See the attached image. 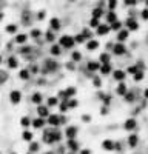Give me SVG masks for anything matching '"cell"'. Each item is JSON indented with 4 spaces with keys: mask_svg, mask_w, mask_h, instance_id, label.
<instances>
[{
    "mask_svg": "<svg viewBox=\"0 0 148 154\" xmlns=\"http://www.w3.org/2000/svg\"><path fill=\"white\" fill-rule=\"evenodd\" d=\"M0 62H2V56H0Z\"/></svg>",
    "mask_w": 148,
    "mask_h": 154,
    "instance_id": "obj_60",
    "label": "cell"
},
{
    "mask_svg": "<svg viewBox=\"0 0 148 154\" xmlns=\"http://www.w3.org/2000/svg\"><path fill=\"white\" fill-rule=\"evenodd\" d=\"M0 154H2V153H0Z\"/></svg>",
    "mask_w": 148,
    "mask_h": 154,
    "instance_id": "obj_63",
    "label": "cell"
},
{
    "mask_svg": "<svg viewBox=\"0 0 148 154\" xmlns=\"http://www.w3.org/2000/svg\"><path fill=\"white\" fill-rule=\"evenodd\" d=\"M127 26H128V29H131V31L139 29V25H137V22H136L134 19H128V20H127Z\"/></svg>",
    "mask_w": 148,
    "mask_h": 154,
    "instance_id": "obj_10",
    "label": "cell"
},
{
    "mask_svg": "<svg viewBox=\"0 0 148 154\" xmlns=\"http://www.w3.org/2000/svg\"><path fill=\"white\" fill-rule=\"evenodd\" d=\"M83 40H85V39H83V37H82V34H79V36H76L74 42H79V43H80V42H83Z\"/></svg>",
    "mask_w": 148,
    "mask_h": 154,
    "instance_id": "obj_53",
    "label": "cell"
},
{
    "mask_svg": "<svg viewBox=\"0 0 148 154\" xmlns=\"http://www.w3.org/2000/svg\"><path fill=\"white\" fill-rule=\"evenodd\" d=\"M33 137H34V134L31 133V131H23V134H22V139L26 140V142H31Z\"/></svg>",
    "mask_w": 148,
    "mask_h": 154,
    "instance_id": "obj_19",
    "label": "cell"
},
{
    "mask_svg": "<svg viewBox=\"0 0 148 154\" xmlns=\"http://www.w3.org/2000/svg\"><path fill=\"white\" fill-rule=\"evenodd\" d=\"M28 71H29V73H31V71H33V73H37V71H39V66H36V65H34L33 68H31V69H28Z\"/></svg>",
    "mask_w": 148,
    "mask_h": 154,
    "instance_id": "obj_55",
    "label": "cell"
},
{
    "mask_svg": "<svg viewBox=\"0 0 148 154\" xmlns=\"http://www.w3.org/2000/svg\"><path fill=\"white\" fill-rule=\"evenodd\" d=\"M68 148L73 149V151H76V149H79V143L74 140V139H70V142H68Z\"/></svg>",
    "mask_w": 148,
    "mask_h": 154,
    "instance_id": "obj_25",
    "label": "cell"
},
{
    "mask_svg": "<svg viewBox=\"0 0 148 154\" xmlns=\"http://www.w3.org/2000/svg\"><path fill=\"white\" fill-rule=\"evenodd\" d=\"M107 20L110 22V23H114V22L117 20V16H116V13H114V11H110V13H108Z\"/></svg>",
    "mask_w": 148,
    "mask_h": 154,
    "instance_id": "obj_24",
    "label": "cell"
},
{
    "mask_svg": "<svg viewBox=\"0 0 148 154\" xmlns=\"http://www.w3.org/2000/svg\"><path fill=\"white\" fill-rule=\"evenodd\" d=\"M127 37H128V29H122V31H119V34H117V40L123 42V40H127Z\"/></svg>",
    "mask_w": 148,
    "mask_h": 154,
    "instance_id": "obj_15",
    "label": "cell"
},
{
    "mask_svg": "<svg viewBox=\"0 0 148 154\" xmlns=\"http://www.w3.org/2000/svg\"><path fill=\"white\" fill-rule=\"evenodd\" d=\"M133 77H134L136 82H139V80H142V79H143V73H142V71H137V73H136Z\"/></svg>",
    "mask_w": 148,
    "mask_h": 154,
    "instance_id": "obj_40",
    "label": "cell"
},
{
    "mask_svg": "<svg viewBox=\"0 0 148 154\" xmlns=\"http://www.w3.org/2000/svg\"><path fill=\"white\" fill-rule=\"evenodd\" d=\"M46 123H49L51 126H57V125H60V123H59V116H56V114H49V116H48Z\"/></svg>",
    "mask_w": 148,
    "mask_h": 154,
    "instance_id": "obj_6",
    "label": "cell"
},
{
    "mask_svg": "<svg viewBox=\"0 0 148 154\" xmlns=\"http://www.w3.org/2000/svg\"><path fill=\"white\" fill-rule=\"evenodd\" d=\"M6 32H9V34H16V32H17V25H8V26H6Z\"/></svg>",
    "mask_w": 148,
    "mask_h": 154,
    "instance_id": "obj_35",
    "label": "cell"
},
{
    "mask_svg": "<svg viewBox=\"0 0 148 154\" xmlns=\"http://www.w3.org/2000/svg\"><path fill=\"white\" fill-rule=\"evenodd\" d=\"M117 94H119V96L127 94V86H125V83H120L119 86H117Z\"/></svg>",
    "mask_w": 148,
    "mask_h": 154,
    "instance_id": "obj_29",
    "label": "cell"
},
{
    "mask_svg": "<svg viewBox=\"0 0 148 154\" xmlns=\"http://www.w3.org/2000/svg\"><path fill=\"white\" fill-rule=\"evenodd\" d=\"M76 93H77V89H76L74 86H70L68 89H65V94H66V97H73V96H76Z\"/></svg>",
    "mask_w": 148,
    "mask_h": 154,
    "instance_id": "obj_31",
    "label": "cell"
},
{
    "mask_svg": "<svg viewBox=\"0 0 148 154\" xmlns=\"http://www.w3.org/2000/svg\"><path fill=\"white\" fill-rule=\"evenodd\" d=\"M137 71H139V68H137V66H130V68L127 69V73H130V74H133V76H134V74L137 73Z\"/></svg>",
    "mask_w": 148,
    "mask_h": 154,
    "instance_id": "obj_45",
    "label": "cell"
},
{
    "mask_svg": "<svg viewBox=\"0 0 148 154\" xmlns=\"http://www.w3.org/2000/svg\"><path fill=\"white\" fill-rule=\"evenodd\" d=\"M100 62L104 63V65H107V63H110V56L108 54H100Z\"/></svg>",
    "mask_w": 148,
    "mask_h": 154,
    "instance_id": "obj_38",
    "label": "cell"
},
{
    "mask_svg": "<svg viewBox=\"0 0 148 154\" xmlns=\"http://www.w3.org/2000/svg\"><path fill=\"white\" fill-rule=\"evenodd\" d=\"M46 40H48V42H54V34H52L51 31L46 32Z\"/></svg>",
    "mask_w": 148,
    "mask_h": 154,
    "instance_id": "obj_48",
    "label": "cell"
},
{
    "mask_svg": "<svg viewBox=\"0 0 148 154\" xmlns=\"http://www.w3.org/2000/svg\"><path fill=\"white\" fill-rule=\"evenodd\" d=\"M143 96H145V97H147V99H148V88L145 89V91H143Z\"/></svg>",
    "mask_w": 148,
    "mask_h": 154,
    "instance_id": "obj_58",
    "label": "cell"
},
{
    "mask_svg": "<svg viewBox=\"0 0 148 154\" xmlns=\"http://www.w3.org/2000/svg\"><path fill=\"white\" fill-rule=\"evenodd\" d=\"M11 154H16V153H11Z\"/></svg>",
    "mask_w": 148,
    "mask_h": 154,
    "instance_id": "obj_61",
    "label": "cell"
},
{
    "mask_svg": "<svg viewBox=\"0 0 148 154\" xmlns=\"http://www.w3.org/2000/svg\"><path fill=\"white\" fill-rule=\"evenodd\" d=\"M113 76H114V79H116V80H123V79H125V76H127V73H123V71L117 69V71H114V74H113Z\"/></svg>",
    "mask_w": 148,
    "mask_h": 154,
    "instance_id": "obj_17",
    "label": "cell"
},
{
    "mask_svg": "<svg viewBox=\"0 0 148 154\" xmlns=\"http://www.w3.org/2000/svg\"><path fill=\"white\" fill-rule=\"evenodd\" d=\"M108 6H110V9H114L116 6H117V3H116V2H111V3H110V5H108Z\"/></svg>",
    "mask_w": 148,
    "mask_h": 154,
    "instance_id": "obj_54",
    "label": "cell"
},
{
    "mask_svg": "<svg viewBox=\"0 0 148 154\" xmlns=\"http://www.w3.org/2000/svg\"><path fill=\"white\" fill-rule=\"evenodd\" d=\"M37 17H39V20H42V19L45 17V11H40V13H39V16H37Z\"/></svg>",
    "mask_w": 148,
    "mask_h": 154,
    "instance_id": "obj_56",
    "label": "cell"
},
{
    "mask_svg": "<svg viewBox=\"0 0 148 154\" xmlns=\"http://www.w3.org/2000/svg\"><path fill=\"white\" fill-rule=\"evenodd\" d=\"M28 154H29V153H28Z\"/></svg>",
    "mask_w": 148,
    "mask_h": 154,
    "instance_id": "obj_64",
    "label": "cell"
},
{
    "mask_svg": "<svg viewBox=\"0 0 148 154\" xmlns=\"http://www.w3.org/2000/svg\"><path fill=\"white\" fill-rule=\"evenodd\" d=\"M8 73L6 71H3V69H0V85H3L6 80H8Z\"/></svg>",
    "mask_w": 148,
    "mask_h": 154,
    "instance_id": "obj_22",
    "label": "cell"
},
{
    "mask_svg": "<svg viewBox=\"0 0 148 154\" xmlns=\"http://www.w3.org/2000/svg\"><path fill=\"white\" fill-rule=\"evenodd\" d=\"M31 37H34V39H37V37H40L42 36V31L39 28H34V29H31V34H29Z\"/></svg>",
    "mask_w": 148,
    "mask_h": 154,
    "instance_id": "obj_36",
    "label": "cell"
},
{
    "mask_svg": "<svg viewBox=\"0 0 148 154\" xmlns=\"http://www.w3.org/2000/svg\"><path fill=\"white\" fill-rule=\"evenodd\" d=\"M86 48H88L90 51H94L96 48H99V42L97 40H90V42L86 43Z\"/></svg>",
    "mask_w": 148,
    "mask_h": 154,
    "instance_id": "obj_18",
    "label": "cell"
},
{
    "mask_svg": "<svg viewBox=\"0 0 148 154\" xmlns=\"http://www.w3.org/2000/svg\"><path fill=\"white\" fill-rule=\"evenodd\" d=\"M82 37H83V39H91V32H90V29H83Z\"/></svg>",
    "mask_w": 148,
    "mask_h": 154,
    "instance_id": "obj_47",
    "label": "cell"
},
{
    "mask_svg": "<svg viewBox=\"0 0 148 154\" xmlns=\"http://www.w3.org/2000/svg\"><path fill=\"white\" fill-rule=\"evenodd\" d=\"M39 143H37V142H31V145H29V154L31 153H36V151H39Z\"/></svg>",
    "mask_w": 148,
    "mask_h": 154,
    "instance_id": "obj_33",
    "label": "cell"
},
{
    "mask_svg": "<svg viewBox=\"0 0 148 154\" xmlns=\"http://www.w3.org/2000/svg\"><path fill=\"white\" fill-rule=\"evenodd\" d=\"M29 76H31V73H29L28 69H20V73H19V77H20L22 80H28Z\"/></svg>",
    "mask_w": 148,
    "mask_h": 154,
    "instance_id": "obj_16",
    "label": "cell"
},
{
    "mask_svg": "<svg viewBox=\"0 0 148 154\" xmlns=\"http://www.w3.org/2000/svg\"><path fill=\"white\" fill-rule=\"evenodd\" d=\"M137 142H139L137 136H136V134H131L130 139H128V143H130V146H136V145H137Z\"/></svg>",
    "mask_w": 148,
    "mask_h": 154,
    "instance_id": "obj_27",
    "label": "cell"
},
{
    "mask_svg": "<svg viewBox=\"0 0 148 154\" xmlns=\"http://www.w3.org/2000/svg\"><path fill=\"white\" fill-rule=\"evenodd\" d=\"M123 97L127 99V102H133V100H134V94H133V93H127Z\"/></svg>",
    "mask_w": 148,
    "mask_h": 154,
    "instance_id": "obj_44",
    "label": "cell"
},
{
    "mask_svg": "<svg viewBox=\"0 0 148 154\" xmlns=\"http://www.w3.org/2000/svg\"><path fill=\"white\" fill-rule=\"evenodd\" d=\"M17 66H19V60H17L16 57H9V59H8V68L16 69Z\"/></svg>",
    "mask_w": 148,
    "mask_h": 154,
    "instance_id": "obj_12",
    "label": "cell"
},
{
    "mask_svg": "<svg viewBox=\"0 0 148 154\" xmlns=\"http://www.w3.org/2000/svg\"><path fill=\"white\" fill-rule=\"evenodd\" d=\"M31 100H33L34 103L40 105V103H42V94H40V93H34L33 97H31Z\"/></svg>",
    "mask_w": 148,
    "mask_h": 154,
    "instance_id": "obj_21",
    "label": "cell"
},
{
    "mask_svg": "<svg viewBox=\"0 0 148 154\" xmlns=\"http://www.w3.org/2000/svg\"><path fill=\"white\" fill-rule=\"evenodd\" d=\"M26 40H28V36H26V34H17V36H16V42L20 43V45L25 43Z\"/></svg>",
    "mask_w": 148,
    "mask_h": 154,
    "instance_id": "obj_23",
    "label": "cell"
},
{
    "mask_svg": "<svg viewBox=\"0 0 148 154\" xmlns=\"http://www.w3.org/2000/svg\"><path fill=\"white\" fill-rule=\"evenodd\" d=\"M142 19H143V20H148V9L142 11Z\"/></svg>",
    "mask_w": 148,
    "mask_h": 154,
    "instance_id": "obj_52",
    "label": "cell"
},
{
    "mask_svg": "<svg viewBox=\"0 0 148 154\" xmlns=\"http://www.w3.org/2000/svg\"><path fill=\"white\" fill-rule=\"evenodd\" d=\"M60 52H62V50H60L59 45H52V46H51V54L52 56H59Z\"/></svg>",
    "mask_w": 148,
    "mask_h": 154,
    "instance_id": "obj_32",
    "label": "cell"
},
{
    "mask_svg": "<svg viewBox=\"0 0 148 154\" xmlns=\"http://www.w3.org/2000/svg\"><path fill=\"white\" fill-rule=\"evenodd\" d=\"M59 42H60V46H63V48H73L74 46V39L71 36H62Z\"/></svg>",
    "mask_w": 148,
    "mask_h": 154,
    "instance_id": "obj_1",
    "label": "cell"
},
{
    "mask_svg": "<svg viewBox=\"0 0 148 154\" xmlns=\"http://www.w3.org/2000/svg\"><path fill=\"white\" fill-rule=\"evenodd\" d=\"M100 73L102 74H110L111 73V65H110V63H107V65H100Z\"/></svg>",
    "mask_w": 148,
    "mask_h": 154,
    "instance_id": "obj_20",
    "label": "cell"
},
{
    "mask_svg": "<svg viewBox=\"0 0 148 154\" xmlns=\"http://www.w3.org/2000/svg\"><path fill=\"white\" fill-rule=\"evenodd\" d=\"M37 112H39V116H40V119H43V117H48L49 116V111H48V108L46 106H40L37 108Z\"/></svg>",
    "mask_w": 148,
    "mask_h": 154,
    "instance_id": "obj_11",
    "label": "cell"
},
{
    "mask_svg": "<svg viewBox=\"0 0 148 154\" xmlns=\"http://www.w3.org/2000/svg\"><path fill=\"white\" fill-rule=\"evenodd\" d=\"M57 105V99L56 97H49L48 99V106H56Z\"/></svg>",
    "mask_w": 148,
    "mask_h": 154,
    "instance_id": "obj_41",
    "label": "cell"
},
{
    "mask_svg": "<svg viewBox=\"0 0 148 154\" xmlns=\"http://www.w3.org/2000/svg\"><path fill=\"white\" fill-rule=\"evenodd\" d=\"M49 136H51V139L54 142H59L60 139H62V134H60L59 131H52V133H49Z\"/></svg>",
    "mask_w": 148,
    "mask_h": 154,
    "instance_id": "obj_30",
    "label": "cell"
},
{
    "mask_svg": "<svg viewBox=\"0 0 148 154\" xmlns=\"http://www.w3.org/2000/svg\"><path fill=\"white\" fill-rule=\"evenodd\" d=\"M100 16H102V9L100 8H97V9L93 11V19H97V20H99V17H100Z\"/></svg>",
    "mask_w": 148,
    "mask_h": 154,
    "instance_id": "obj_39",
    "label": "cell"
},
{
    "mask_svg": "<svg viewBox=\"0 0 148 154\" xmlns=\"http://www.w3.org/2000/svg\"><path fill=\"white\" fill-rule=\"evenodd\" d=\"M45 66H46V71H45V73H52V71H56L57 69V63L54 62V60H46V62H45Z\"/></svg>",
    "mask_w": 148,
    "mask_h": 154,
    "instance_id": "obj_5",
    "label": "cell"
},
{
    "mask_svg": "<svg viewBox=\"0 0 148 154\" xmlns=\"http://www.w3.org/2000/svg\"><path fill=\"white\" fill-rule=\"evenodd\" d=\"M9 100H11V103H13V105L20 103V100H22V93L19 91V89H13V91L9 93Z\"/></svg>",
    "mask_w": 148,
    "mask_h": 154,
    "instance_id": "obj_2",
    "label": "cell"
},
{
    "mask_svg": "<svg viewBox=\"0 0 148 154\" xmlns=\"http://www.w3.org/2000/svg\"><path fill=\"white\" fill-rule=\"evenodd\" d=\"M20 52H22V54H28V52H31V46H23L20 50Z\"/></svg>",
    "mask_w": 148,
    "mask_h": 154,
    "instance_id": "obj_49",
    "label": "cell"
},
{
    "mask_svg": "<svg viewBox=\"0 0 148 154\" xmlns=\"http://www.w3.org/2000/svg\"><path fill=\"white\" fill-rule=\"evenodd\" d=\"M60 111H62V112H66V111H68V105H66V103H60Z\"/></svg>",
    "mask_w": 148,
    "mask_h": 154,
    "instance_id": "obj_50",
    "label": "cell"
},
{
    "mask_svg": "<svg viewBox=\"0 0 148 154\" xmlns=\"http://www.w3.org/2000/svg\"><path fill=\"white\" fill-rule=\"evenodd\" d=\"M46 154H51V153H46Z\"/></svg>",
    "mask_w": 148,
    "mask_h": 154,
    "instance_id": "obj_62",
    "label": "cell"
},
{
    "mask_svg": "<svg viewBox=\"0 0 148 154\" xmlns=\"http://www.w3.org/2000/svg\"><path fill=\"white\" fill-rule=\"evenodd\" d=\"M20 125L23 126V128L29 126V125H31V119H29V117H26V116H23V117L20 119Z\"/></svg>",
    "mask_w": 148,
    "mask_h": 154,
    "instance_id": "obj_26",
    "label": "cell"
},
{
    "mask_svg": "<svg viewBox=\"0 0 148 154\" xmlns=\"http://www.w3.org/2000/svg\"><path fill=\"white\" fill-rule=\"evenodd\" d=\"M65 134H66L70 139H74L76 134H77V126H68L66 131H65Z\"/></svg>",
    "mask_w": 148,
    "mask_h": 154,
    "instance_id": "obj_9",
    "label": "cell"
},
{
    "mask_svg": "<svg viewBox=\"0 0 148 154\" xmlns=\"http://www.w3.org/2000/svg\"><path fill=\"white\" fill-rule=\"evenodd\" d=\"M99 25H100V23H99L97 19H91V22H90V26H91V28H97Z\"/></svg>",
    "mask_w": 148,
    "mask_h": 154,
    "instance_id": "obj_43",
    "label": "cell"
},
{
    "mask_svg": "<svg viewBox=\"0 0 148 154\" xmlns=\"http://www.w3.org/2000/svg\"><path fill=\"white\" fill-rule=\"evenodd\" d=\"M82 120H83V122H91V116L90 114H83L82 116Z\"/></svg>",
    "mask_w": 148,
    "mask_h": 154,
    "instance_id": "obj_51",
    "label": "cell"
},
{
    "mask_svg": "<svg viewBox=\"0 0 148 154\" xmlns=\"http://www.w3.org/2000/svg\"><path fill=\"white\" fill-rule=\"evenodd\" d=\"M86 66H88L90 71H97L99 68H100V63H97V62H90Z\"/></svg>",
    "mask_w": 148,
    "mask_h": 154,
    "instance_id": "obj_28",
    "label": "cell"
},
{
    "mask_svg": "<svg viewBox=\"0 0 148 154\" xmlns=\"http://www.w3.org/2000/svg\"><path fill=\"white\" fill-rule=\"evenodd\" d=\"M93 83H94V86L100 88V85H102V80H100V77H94V79H93Z\"/></svg>",
    "mask_w": 148,
    "mask_h": 154,
    "instance_id": "obj_46",
    "label": "cell"
},
{
    "mask_svg": "<svg viewBox=\"0 0 148 154\" xmlns=\"http://www.w3.org/2000/svg\"><path fill=\"white\" fill-rule=\"evenodd\" d=\"M123 128L127 130V131H133L136 128V120L134 119H128L127 122L123 123Z\"/></svg>",
    "mask_w": 148,
    "mask_h": 154,
    "instance_id": "obj_8",
    "label": "cell"
},
{
    "mask_svg": "<svg viewBox=\"0 0 148 154\" xmlns=\"http://www.w3.org/2000/svg\"><path fill=\"white\" fill-rule=\"evenodd\" d=\"M49 26H51L52 29H59L60 28V20L56 19V17H52L51 20H49Z\"/></svg>",
    "mask_w": 148,
    "mask_h": 154,
    "instance_id": "obj_14",
    "label": "cell"
},
{
    "mask_svg": "<svg viewBox=\"0 0 148 154\" xmlns=\"http://www.w3.org/2000/svg\"><path fill=\"white\" fill-rule=\"evenodd\" d=\"M45 119H40V117H37V119H34V120H31V125L34 126V128H37V130H40V128H43L45 126Z\"/></svg>",
    "mask_w": 148,
    "mask_h": 154,
    "instance_id": "obj_4",
    "label": "cell"
},
{
    "mask_svg": "<svg viewBox=\"0 0 148 154\" xmlns=\"http://www.w3.org/2000/svg\"><path fill=\"white\" fill-rule=\"evenodd\" d=\"M71 59H73V62H79V60L82 59V54L79 51H74L73 54H71Z\"/></svg>",
    "mask_w": 148,
    "mask_h": 154,
    "instance_id": "obj_37",
    "label": "cell"
},
{
    "mask_svg": "<svg viewBox=\"0 0 148 154\" xmlns=\"http://www.w3.org/2000/svg\"><path fill=\"white\" fill-rule=\"evenodd\" d=\"M114 140H111V139H105L104 142H102V146H104V149H107V151H113L114 149Z\"/></svg>",
    "mask_w": 148,
    "mask_h": 154,
    "instance_id": "obj_3",
    "label": "cell"
},
{
    "mask_svg": "<svg viewBox=\"0 0 148 154\" xmlns=\"http://www.w3.org/2000/svg\"><path fill=\"white\" fill-rule=\"evenodd\" d=\"M113 51H114V54H117V56H122L125 52V46L122 43H119V45H116V46L113 48Z\"/></svg>",
    "mask_w": 148,
    "mask_h": 154,
    "instance_id": "obj_13",
    "label": "cell"
},
{
    "mask_svg": "<svg viewBox=\"0 0 148 154\" xmlns=\"http://www.w3.org/2000/svg\"><path fill=\"white\" fill-rule=\"evenodd\" d=\"M145 5H147V9H148V2H147V3H145Z\"/></svg>",
    "mask_w": 148,
    "mask_h": 154,
    "instance_id": "obj_59",
    "label": "cell"
},
{
    "mask_svg": "<svg viewBox=\"0 0 148 154\" xmlns=\"http://www.w3.org/2000/svg\"><path fill=\"white\" fill-rule=\"evenodd\" d=\"M66 105H68V106H70V108H76V106H77V105H79V102H77V100H76V99H71V100H70V102H68Z\"/></svg>",
    "mask_w": 148,
    "mask_h": 154,
    "instance_id": "obj_42",
    "label": "cell"
},
{
    "mask_svg": "<svg viewBox=\"0 0 148 154\" xmlns=\"http://www.w3.org/2000/svg\"><path fill=\"white\" fill-rule=\"evenodd\" d=\"M96 29H97V36H105V34L110 32V26L108 25H99Z\"/></svg>",
    "mask_w": 148,
    "mask_h": 154,
    "instance_id": "obj_7",
    "label": "cell"
},
{
    "mask_svg": "<svg viewBox=\"0 0 148 154\" xmlns=\"http://www.w3.org/2000/svg\"><path fill=\"white\" fill-rule=\"evenodd\" d=\"M82 154H91L90 149H82Z\"/></svg>",
    "mask_w": 148,
    "mask_h": 154,
    "instance_id": "obj_57",
    "label": "cell"
},
{
    "mask_svg": "<svg viewBox=\"0 0 148 154\" xmlns=\"http://www.w3.org/2000/svg\"><path fill=\"white\" fill-rule=\"evenodd\" d=\"M120 28H122V23L119 20H116L114 23H111V26H110V29H113V31H119Z\"/></svg>",
    "mask_w": 148,
    "mask_h": 154,
    "instance_id": "obj_34",
    "label": "cell"
}]
</instances>
